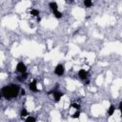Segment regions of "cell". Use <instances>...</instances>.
<instances>
[{
    "instance_id": "obj_1",
    "label": "cell",
    "mask_w": 122,
    "mask_h": 122,
    "mask_svg": "<svg viewBox=\"0 0 122 122\" xmlns=\"http://www.w3.org/2000/svg\"><path fill=\"white\" fill-rule=\"evenodd\" d=\"M20 92V88L17 85H10V86H5L2 89V95L7 99V100H11L12 98L16 97Z\"/></svg>"
},
{
    "instance_id": "obj_2",
    "label": "cell",
    "mask_w": 122,
    "mask_h": 122,
    "mask_svg": "<svg viewBox=\"0 0 122 122\" xmlns=\"http://www.w3.org/2000/svg\"><path fill=\"white\" fill-rule=\"evenodd\" d=\"M64 71H65V69H64V66L62 64H58L55 69H54V73L58 76H61L64 74Z\"/></svg>"
},
{
    "instance_id": "obj_3",
    "label": "cell",
    "mask_w": 122,
    "mask_h": 122,
    "mask_svg": "<svg viewBox=\"0 0 122 122\" xmlns=\"http://www.w3.org/2000/svg\"><path fill=\"white\" fill-rule=\"evenodd\" d=\"M16 71H17L18 72H20V73H22V72H26V71H27V67H26V65H25L23 62H19V63L16 65Z\"/></svg>"
},
{
    "instance_id": "obj_4",
    "label": "cell",
    "mask_w": 122,
    "mask_h": 122,
    "mask_svg": "<svg viewBox=\"0 0 122 122\" xmlns=\"http://www.w3.org/2000/svg\"><path fill=\"white\" fill-rule=\"evenodd\" d=\"M51 93H53V96H54V100H55V102H58V101H59V99L63 96V93H62L61 92H59V91H51V92H49V94H51Z\"/></svg>"
},
{
    "instance_id": "obj_5",
    "label": "cell",
    "mask_w": 122,
    "mask_h": 122,
    "mask_svg": "<svg viewBox=\"0 0 122 122\" xmlns=\"http://www.w3.org/2000/svg\"><path fill=\"white\" fill-rule=\"evenodd\" d=\"M29 88L30 91L34 92H37V84H36V80H32L30 85H29Z\"/></svg>"
},
{
    "instance_id": "obj_6",
    "label": "cell",
    "mask_w": 122,
    "mask_h": 122,
    "mask_svg": "<svg viewBox=\"0 0 122 122\" xmlns=\"http://www.w3.org/2000/svg\"><path fill=\"white\" fill-rule=\"evenodd\" d=\"M78 76H79L82 80H85V79L87 78V76H88V72H87L85 70H80V71H78Z\"/></svg>"
},
{
    "instance_id": "obj_7",
    "label": "cell",
    "mask_w": 122,
    "mask_h": 122,
    "mask_svg": "<svg viewBox=\"0 0 122 122\" xmlns=\"http://www.w3.org/2000/svg\"><path fill=\"white\" fill-rule=\"evenodd\" d=\"M49 6H50V8H51V10H58V5H57L56 2H51V3L49 4Z\"/></svg>"
},
{
    "instance_id": "obj_8",
    "label": "cell",
    "mask_w": 122,
    "mask_h": 122,
    "mask_svg": "<svg viewBox=\"0 0 122 122\" xmlns=\"http://www.w3.org/2000/svg\"><path fill=\"white\" fill-rule=\"evenodd\" d=\"M52 12H53V15L56 17V18H62L63 17V13L62 12H60L58 10H52Z\"/></svg>"
},
{
    "instance_id": "obj_9",
    "label": "cell",
    "mask_w": 122,
    "mask_h": 122,
    "mask_svg": "<svg viewBox=\"0 0 122 122\" xmlns=\"http://www.w3.org/2000/svg\"><path fill=\"white\" fill-rule=\"evenodd\" d=\"M27 78H28V73H27V72H22L21 75L18 77V80L22 82V81H25Z\"/></svg>"
},
{
    "instance_id": "obj_10",
    "label": "cell",
    "mask_w": 122,
    "mask_h": 122,
    "mask_svg": "<svg viewBox=\"0 0 122 122\" xmlns=\"http://www.w3.org/2000/svg\"><path fill=\"white\" fill-rule=\"evenodd\" d=\"M114 111H115V107H114V105H111L110 106V108H109V110H108V114L111 116V115H112V113L114 112Z\"/></svg>"
},
{
    "instance_id": "obj_11",
    "label": "cell",
    "mask_w": 122,
    "mask_h": 122,
    "mask_svg": "<svg viewBox=\"0 0 122 122\" xmlns=\"http://www.w3.org/2000/svg\"><path fill=\"white\" fill-rule=\"evenodd\" d=\"M84 5L87 8H90V7L92 6V0H84Z\"/></svg>"
},
{
    "instance_id": "obj_12",
    "label": "cell",
    "mask_w": 122,
    "mask_h": 122,
    "mask_svg": "<svg viewBox=\"0 0 122 122\" xmlns=\"http://www.w3.org/2000/svg\"><path fill=\"white\" fill-rule=\"evenodd\" d=\"M39 13H40V11H39L38 10L33 9V10H30V14H31V15H33V16H38V15H39Z\"/></svg>"
},
{
    "instance_id": "obj_13",
    "label": "cell",
    "mask_w": 122,
    "mask_h": 122,
    "mask_svg": "<svg viewBox=\"0 0 122 122\" xmlns=\"http://www.w3.org/2000/svg\"><path fill=\"white\" fill-rule=\"evenodd\" d=\"M20 115H21L22 117L27 116V115H28V112H27V110H26V109H22L21 112H20Z\"/></svg>"
},
{
    "instance_id": "obj_14",
    "label": "cell",
    "mask_w": 122,
    "mask_h": 122,
    "mask_svg": "<svg viewBox=\"0 0 122 122\" xmlns=\"http://www.w3.org/2000/svg\"><path fill=\"white\" fill-rule=\"evenodd\" d=\"M26 121H27V122H35L36 119H35L34 117H32V116H29V117L26 118Z\"/></svg>"
},
{
    "instance_id": "obj_15",
    "label": "cell",
    "mask_w": 122,
    "mask_h": 122,
    "mask_svg": "<svg viewBox=\"0 0 122 122\" xmlns=\"http://www.w3.org/2000/svg\"><path fill=\"white\" fill-rule=\"evenodd\" d=\"M79 116H80V112H79V111L75 112H74V113L71 115V117H72V118H78Z\"/></svg>"
},
{
    "instance_id": "obj_16",
    "label": "cell",
    "mask_w": 122,
    "mask_h": 122,
    "mask_svg": "<svg viewBox=\"0 0 122 122\" xmlns=\"http://www.w3.org/2000/svg\"><path fill=\"white\" fill-rule=\"evenodd\" d=\"M71 107L74 108V109H76V110H79V109H80V106H79V104H77V103H73V104L71 105Z\"/></svg>"
},
{
    "instance_id": "obj_17",
    "label": "cell",
    "mask_w": 122,
    "mask_h": 122,
    "mask_svg": "<svg viewBox=\"0 0 122 122\" xmlns=\"http://www.w3.org/2000/svg\"><path fill=\"white\" fill-rule=\"evenodd\" d=\"M119 110H120V112L122 115V102H120V104H119Z\"/></svg>"
},
{
    "instance_id": "obj_18",
    "label": "cell",
    "mask_w": 122,
    "mask_h": 122,
    "mask_svg": "<svg viewBox=\"0 0 122 122\" xmlns=\"http://www.w3.org/2000/svg\"><path fill=\"white\" fill-rule=\"evenodd\" d=\"M20 93H21V95H24V94L26 93V92H25V90H24V89H23V90H21V91H20Z\"/></svg>"
},
{
    "instance_id": "obj_19",
    "label": "cell",
    "mask_w": 122,
    "mask_h": 122,
    "mask_svg": "<svg viewBox=\"0 0 122 122\" xmlns=\"http://www.w3.org/2000/svg\"><path fill=\"white\" fill-rule=\"evenodd\" d=\"M66 2H67V3H69V4H71V3H72V2H73V0H66Z\"/></svg>"
}]
</instances>
